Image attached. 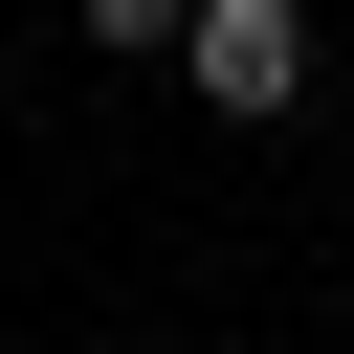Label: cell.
Listing matches in <instances>:
<instances>
[{
  "label": "cell",
  "mask_w": 354,
  "mask_h": 354,
  "mask_svg": "<svg viewBox=\"0 0 354 354\" xmlns=\"http://www.w3.org/2000/svg\"><path fill=\"white\" fill-rule=\"evenodd\" d=\"M177 66H199L221 111H288V88H310V0H199V22H177Z\"/></svg>",
  "instance_id": "obj_1"
},
{
  "label": "cell",
  "mask_w": 354,
  "mask_h": 354,
  "mask_svg": "<svg viewBox=\"0 0 354 354\" xmlns=\"http://www.w3.org/2000/svg\"><path fill=\"white\" fill-rule=\"evenodd\" d=\"M66 22H88V44H111V66H155V44H177V22H199V0H66Z\"/></svg>",
  "instance_id": "obj_2"
}]
</instances>
